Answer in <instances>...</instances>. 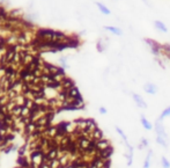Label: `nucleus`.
Returning a JSON list of instances; mask_svg holds the SVG:
<instances>
[{
  "label": "nucleus",
  "instance_id": "obj_10",
  "mask_svg": "<svg viewBox=\"0 0 170 168\" xmlns=\"http://www.w3.org/2000/svg\"><path fill=\"white\" fill-rule=\"evenodd\" d=\"M141 124H142V126H143L146 130H150V129H151V124H150V122H149L143 115H141Z\"/></svg>",
  "mask_w": 170,
  "mask_h": 168
},
{
  "label": "nucleus",
  "instance_id": "obj_5",
  "mask_svg": "<svg viewBox=\"0 0 170 168\" xmlns=\"http://www.w3.org/2000/svg\"><path fill=\"white\" fill-rule=\"evenodd\" d=\"M143 89H145V92L148 93V94H156V92H157V87H156L154 83H149V82L145 85Z\"/></svg>",
  "mask_w": 170,
  "mask_h": 168
},
{
  "label": "nucleus",
  "instance_id": "obj_17",
  "mask_svg": "<svg viewBox=\"0 0 170 168\" xmlns=\"http://www.w3.org/2000/svg\"><path fill=\"white\" fill-rule=\"evenodd\" d=\"M27 147H28V145H23V146L19 149V155H24L25 152H27Z\"/></svg>",
  "mask_w": 170,
  "mask_h": 168
},
{
  "label": "nucleus",
  "instance_id": "obj_2",
  "mask_svg": "<svg viewBox=\"0 0 170 168\" xmlns=\"http://www.w3.org/2000/svg\"><path fill=\"white\" fill-rule=\"evenodd\" d=\"M132 97H133V100H134V102L136 103V105H138V107L143 108V109H146V108H147V103L145 102V100H143V98H142L139 94L133 93V94H132Z\"/></svg>",
  "mask_w": 170,
  "mask_h": 168
},
{
  "label": "nucleus",
  "instance_id": "obj_20",
  "mask_svg": "<svg viewBox=\"0 0 170 168\" xmlns=\"http://www.w3.org/2000/svg\"><path fill=\"white\" fill-rule=\"evenodd\" d=\"M99 112H101V114H106V109L103 108V107H101V108H99Z\"/></svg>",
  "mask_w": 170,
  "mask_h": 168
},
{
  "label": "nucleus",
  "instance_id": "obj_1",
  "mask_svg": "<svg viewBox=\"0 0 170 168\" xmlns=\"http://www.w3.org/2000/svg\"><path fill=\"white\" fill-rule=\"evenodd\" d=\"M155 131H156V136L164 137V138L168 139V136H167V133H165V131H164V129H163V125H162L160 118H158V120L155 123Z\"/></svg>",
  "mask_w": 170,
  "mask_h": 168
},
{
  "label": "nucleus",
  "instance_id": "obj_13",
  "mask_svg": "<svg viewBox=\"0 0 170 168\" xmlns=\"http://www.w3.org/2000/svg\"><path fill=\"white\" fill-rule=\"evenodd\" d=\"M156 143L157 144H160V145H162L164 148H167L168 147V143H167V138H164V137H160V136H156Z\"/></svg>",
  "mask_w": 170,
  "mask_h": 168
},
{
  "label": "nucleus",
  "instance_id": "obj_19",
  "mask_svg": "<svg viewBox=\"0 0 170 168\" xmlns=\"http://www.w3.org/2000/svg\"><path fill=\"white\" fill-rule=\"evenodd\" d=\"M147 144H148V141H147L146 139H142V140H141V146H140V148H141L142 146H147Z\"/></svg>",
  "mask_w": 170,
  "mask_h": 168
},
{
  "label": "nucleus",
  "instance_id": "obj_15",
  "mask_svg": "<svg viewBox=\"0 0 170 168\" xmlns=\"http://www.w3.org/2000/svg\"><path fill=\"white\" fill-rule=\"evenodd\" d=\"M161 163H162V167L163 168H170V162H169V160L165 156H162L161 158Z\"/></svg>",
  "mask_w": 170,
  "mask_h": 168
},
{
  "label": "nucleus",
  "instance_id": "obj_7",
  "mask_svg": "<svg viewBox=\"0 0 170 168\" xmlns=\"http://www.w3.org/2000/svg\"><path fill=\"white\" fill-rule=\"evenodd\" d=\"M21 111H22V105L21 104H15L14 107H13V109L9 111L14 117H19V116H21Z\"/></svg>",
  "mask_w": 170,
  "mask_h": 168
},
{
  "label": "nucleus",
  "instance_id": "obj_18",
  "mask_svg": "<svg viewBox=\"0 0 170 168\" xmlns=\"http://www.w3.org/2000/svg\"><path fill=\"white\" fill-rule=\"evenodd\" d=\"M12 151H13V145H10V146H7V147H5L2 152H3L5 154H8V153H10Z\"/></svg>",
  "mask_w": 170,
  "mask_h": 168
},
{
  "label": "nucleus",
  "instance_id": "obj_8",
  "mask_svg": "<svg viewBox=\"0 0 170 168\" xmlns=\"http://www.w3.org/2000/svg\"><path fill=\"white\" fill-rule=\"evenodd\" d=\"M91 139H95V140H101V139H103V132H102L98 127H96V129L91 132Z\"/></svg>",
  "mask_w": 170,
  "mask_h": 168
},
{
  "label": "nucleus",
  "instance_id": "obj_11",
  "mask_svg": "<svg viewBox=\"0 0 170 168\" xmlns=\"http://www.w3.org/2000/svg\"><path fill=\"white\" fill-rule=\"evenodd\" d=\"M96 5H97V7H98V9L101 10V13H103V14H105V15H109L111 12L109 10V8L106 7V6H104L103 3H101V2H96Z\"/></svg>",
  "mask_w": 170,
  "mask_h": 168
},
{
  "label": "nucleus",
  "instance_id": "obj_16",
  "mask_svg": "<svg viewBox=\"0 0 170 168\" xmlns=\"http://www.w3.org/2000/svg\"><path fill=\"white\" fill-rule=\"evenodd\" d=\"M168 116H170V107L163 110V112H162V114H161V116H160V119L162 120L163 118H165V117H168Z\"/></svg>",
  "mask_w": 170,
  "mask_h": 168
},
{
  "label": "nucleus",
  "instance_id": "obj_9",
  "mask_svg": "<svg viewBox=\"0 0 170 168\" xmlns=\"http://www.w3.org/2000/svg\"><path fill=\"white\" fill-rule=\"evenodd\" d=\"M154 25H155L158 30H161L162 32H167V31H168L167 25H165L163 22H161V21H155V22H154Z\"/></svg>",
  "mask_w": 170,
  "mask_h": 168
},
{
  "label": "nucleus",
  "instance_id": "obj_3",
  "mask_svg": "<svg viewBox=\"0 0 170 168\" xmlns=\"http://www.w3.org/2000/svg\"><path fill=\"white\" fill-rule=\"evenodd\" d=\"M96 146H97V149H98V151H103V149L109 148L111 145H110L109 140H106V139H104V138H103V139H101V140H97Z\"/></svg>",
  "mask_w": 170,
  "mask_h": 168
},
{
  "label": "nucleus",
  "instance_id": "obj_6",
  "mask_svg": "<svg viewBox=\"0 0 170 168\" xmlns=\"http://www.w3.org/2000/svg\"><path fill=\"white\" fill-rule=\"evenodd\" d=\"M61 86H62V89L68 90L69 88L74 87V82H73L71 79H68V78H66V76H65V79L61 81Z\"/></svg>",
  "mask_w": 170,
  "mask_h": 168
},
{
  "label": "nucleus",
  "instance_id": "obj_4",
  "mask_svg": "<svg viewBox=\"0 0 170 168\" xmlns=\"http://www.w3.org/2000/svg\"><path fill=\"white\" fill-rule=\"evenodd\" d=\"M67 93H68V97L69 98H76V97H80L81 95H80V92H79V89L74 86V87H72V88H69L68 90H67Z\"/></svg>",
  "mask_w": 170,
  "mask_h": 168
},
{
  "label": "nucleus",
  "instance_id": "obj_14",
  "mask_svg": "<svg viewBox=\"0 0 170 168\" xmlns=\"http://www.w3.org/2000/svg\"><path fill=\"white\" fill-rule=\"evenodd\" d=\"M150 156H151V151H148L147 156H146L145 162H143V168H149L150 167Z\"/></svg>",
  "mask_w": 170,
  "mask_h": 168
},
{
  "label": "nucleus",
  "instance_id": "obj_21",
  "mask_svg": "<svg viewBox=\"0 0 170 168\" xmlns=\"http://www.w3.org/2000/svg\"><path fill=\"white\" fill-rule=\"evenodd\" d=\"M66 168H75V167H73L72 165H68V166H66Z\"/></svg>",
  "mask_w": 170,
  "mask_h": 168
},
{
  "label": "nucleus",
  "instance_id": "obj_12",
  "mask_svg": "<svg viewBox=\"0 0 170 168\" xmlns=\"http://www.w3.org/2000/svg\"><path fill=\"white\" fill-rule=\"evenodd\" d=\"M105 29L106 30H109V31H111L112 34H114V35H121V30L119 29V28H117V27H112V25H106L105 27Z\"/></svg>",
  "mask_w": 170,
  "mask_h": 168
}]
</instances>
